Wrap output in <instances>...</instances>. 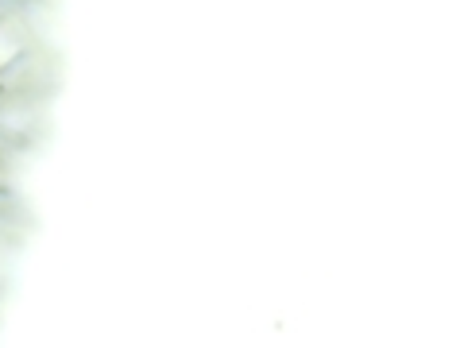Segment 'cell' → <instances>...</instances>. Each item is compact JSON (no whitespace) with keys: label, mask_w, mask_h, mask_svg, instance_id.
Segmentation results:
<instances>
[{"label":"cell","mask_w":464,"mask_h":348,"mask_svg":"<svg viewBox=\"0 0 464 348\" xmlns=\"http://www.w3.org/2000/svg\"><path fill=\"white\" fill-rule=\"evenodd\" d=\"M32 47V32H27V20L20 12H8V16H0V70L16 66L20 58L27 54Z\"/></svg>","instance_id":"cell-1"},{"label":"cell","mask_w":464,"mask_h":348,"mask_svg":"<svg viewBox=\"0 0 464 348\" xmlns=\"http://www.w3.org/2000/svg\"><path fill=\"white\" fill-rule=\"evenodd\" d=\"M8 170H12V148H8V136L0 132V182L8 179Z\"/></svg>","instance_id":"cell-2"},{"label":"cell","mask_w":464,"mask_h":348,"mask_svg":"<svg viewBox=\"0 0 464 348\" xmlns=\"http://www.w3.org/2000/svg\"><path fill=\"white\" fill-rule=\"evenodd\" d=\"M8 12H12V5L8 0H0V16H8Z\"/></svg>","instance_id":"cell-3"}]
</instances>
